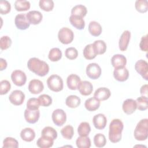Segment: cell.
<instances>
[{"instance_id": "6da1fadb", "label": "cell", "mask_w": 148, "mask_h": 148, "mask_svg": "<svg viewBox=\"0 0 148 148\" xmlns=\"http://www.w3.org/2000/svg\"><path fill=\"white\" fill-rule=\"evenodd\" d=\"M28 68L31 72L39 76H45L49 72V66L44 61L32 57L29 59L27 62Z\"/></svg>"}, {"instance_id": "7a4b0ae2", "label": "cell", "mask_w": 148, "mask_h": 148, "mask_svg": "<svg viewBox=\"0 0 148 148\" xmlns=\"http://www.w3.org/2000/svg\"><path fill=\"white\" fill-rule=\"evenodd\" d=\"M124 124L122 121L118 119H113L109 124V139L112 143H116L121 139Z\"/></svg>"}, {"instance_id": "3957f363", "label": "cell", "mask_w": 148, "mask_h": 148, "mask_svg": "<svg viewBox=\"0 0 148 148\" xmlns=\"http://www.w3.org/2000/svg\"><path fill=\"white\" fill-rule=\"evenodd\" d=\"M136 140L139 141L145 140L148 137V119L140 120L137 124L134 132Z\"/></svg>"}, {"instance_id": "277c9868", "label": "cell", "mask_w": 148, "mask_h": 148, "mask_svg": "<svg viewBox=\"0 0 148 148\" xmlns=\"http://www.w3.org/2000/svg\"><path fill=\"white\" fill-rule=\"evenodd\" d=\"M49 88L54 92H59L63 89L64 83L62 78L57 75L50 76L47 80Z\"/></svg>"}, {"instance_id": "5b68a950", "label": "cell", "mask_w": 148, "mask_h": 148, "mask_svg": "<svg viewBox=\"0 0 148 148\" xmlns=\"http://www.w3.org/2000/svg\"><path fill=\"white\" fill-rule=\"evenodd\" d=\"M58 38L59 41L62 44L68 45L73 41L74 34L71 29L67 27H63L58 31Z\"/></svg>"}, {"instance_id": "8992f818", "label": "cell", "mask_w": 148, "mask_h": 148, "mask_svg": "<svg viewBox=\"0 0 148 148\" xmlns=\"http://www.w3.org/2000/svg\"><path fill=\"white\" fill-rule=\"evenodd\" d=\"M101 68L97 63H90L86 67V74L91 79H98L101 75Z\"/></svg>"}, {"instance_id": "52a82bcc", "label": "cell", "mask_w": 148, "mask_h": 148, "mask_svg": "<svg viewBox=\"0 0 148 148\" xmlns=\"http://www.w3.org/2000/svg\"><path fill=\"white\" fill-rule=\"evenodd\" d=\"M52 120L57 126H62L66 120V114L61 109H57L53 111L51 115Z\"/></svg>"}, {"instance_id": "ba28073f", "label": "cell", "mask_w": 148, "mask_h": 148, "mask_svg": "<svg viewBox=\"0 0 148 148\" xmlns=\"http://www.w3.org/2000/svg\"><path fill=\"white\" fill-rule=\"evenodd\" d=\"M11 79L13 83L17 86H23L27 81L25 73L21 70H15L11 74Z\"/></svg>"}, {"instance_id": "9c48e42d", "label": "cell", "mask_w": 148, "mask_h": 148, "mask_svg": "<svg viewBox=\"0 0 148 148\" xmlns=\"http://www.w3.org/2000/svg\"><path fill=\"white\" fill-rule=\"evenodd\" d=\"M9 99L11 103L16 106H19L23 103L25 99V94L21 90H16L9 95Z\"/></svg>"}, {"instance_id": "30bf717a", "label": "cell", "mask_w": 148, "mask_h": 148, "mask_svg": "<svg viewBox=\"0 0 148 148\" xmlns=\"http://www.w3.org/2000/svg\"><path fill=\"white\" fill-rule=\"evenodd\" d=\"M136 71L146 80H148V63L143 60H139L135 64Z\"/></svg>"}, {"instance_id": "8fae6325", "label": "cell", "mask_w": 148, "mask_h": 148, "mask_svg": "<svg viewBox=\"0 0 148 148\" xmlns=\"http://www.w3.org/2000/svg\"><path fill=\"white\" fill-rule=\"evenodd\" d=\"M14 23L16 27L20 30H25L29 28L30 23L28 21L26 13H20L16 16Z\"/></svg>"}, {"instance_id": "7c38bea8", "label": "cell", "mask_w": 148, "mask_h": 148, "mask_svg": "<svg viewBox=\"0 0 148 148\" xmlns=\"http://www.w3.org/2000/svg\"><path fill=\"white\" fill-rule=\"evenodd\" d=\"M40 117V112L38 110H30L26 109L24 111V118L27 122L30 124L36 123Z\"/></svg>"}, {"instance_id": "4fadbf2b", "label": "cell", "mask_w": 148, "mask_h": 148, "mask_svg": "<svg viewBox=\"0 0 148 148\" xmlns=\"http://www.w3.org/2000/svg\"><path fill=\"white\" fill-rule=\"evenodd\" d=\"M28 88L31 94H38L43 90L44 86L40 80L38 79H32L29 82Z\"/></svg>"}, {"instance_id": "5bb4252c", "label": "cell", "mask_w": 148, "mask_h": 148, "mask_svg": "<svg viewBox=\"0 0 148 148\" xmlns=\"http://www.w3.org/2000/svg\"><path fill=\"white\" fill-rule=\"evenodd\" d=\"M77 89L82 95L87 96L92 93L93 90V86L91 83L88 81H80Z\"/></svg>"}, {"instance_id": "9a60e30c", "label": "cell", "mask_w": 148, "mask_h": 148, "mask_svg": "<svg viewBox=\"0 0 148 148\" xmlns=\"http://www.w3.org/2000/svg\"><path fill=\"white\" fill-rule=\"evenodd\" d=\"M26 17L30 24L36 25L39 24L43 18L42 14L38 10H31L26 13Z\"/></svg>"}, {"instance_id": "2e32d148", "label": "cell", "mask_w": 148, "mask_h": 148, "mask_svg": "<svg viewBox=\"0 0 148 148\" xmlns=\"http://www.w3.org/2000/svg\"><path fill=\"white\" fill-rule=\"evenodd\" d=\"M122 108L125 113L127 114H131L137 109L136 102L135 100L131 98L127 99L123 102Z\"/></svg>"}, {"instance_id": "e0dca14e", "label": "cell", "mask_w": 148, "mask_h": 148, "mask_svg": "<svg viewBox=\"0 0 148 148\" xmlns=\"http://www.w3.org/2000/svg\"><path fill=\"white\" fill-rule=\"evenodd\" d=\"M92 123L95 128L100 130H103L107 124V119L103 114L99 113L93 117Z\"/></svg>"}, {"instance_id": "ac0fdd59", "label": "cell", "mask_w": 148, "mask_h": 148, "mask_svg": "<svg viewBox=\"0 0 148 148\" xmlns=\"http://www.w3.org/2000/svg\"><path fill=\"white\" fill-rule=\"evenodd\" d=\"M113 76L119 82H125L129 77L128 70L125 67L115 68L113 71Z\"/></svg>"}, {"instance_id": "d6986e66", "label": "cell", "mask_w": 148, "mask_h": 148, "mask_svg": "<svg viewBox=\"0 0 148 148\" xmlns=\"http://www.w3.org/2000/svg\"><path fill=\"white\" fill-rule=\"evenodd\" d=\"M131 38V32L128 30L124 31L120 38L119 39V49L121 51H125L127 50L130 40Z\"/></svg>"}, {"instance_id": "ffe728a7", "label": "cell", "mask_w": 148, "mask_h": 148, "mask_svg": "<svg viewBox=\"0 0 148 148\" xmlns=\"http://www.w3.org/2000/svg\"><path fill=\"white\" fill-rule=\"evenodd\" d=\"M111 63L114 69L123 68L127 64V58L123 54H115L111 58Z\"/></svg>"}, {"instance_id": "44dd1931", "label": "cell", "mask_w": 148, "mask_h": 148, "mask_svg": "<svg viewBox=\"0 0 148 148\" xmlns=\"http://www.w3.org/2000/svg\"><path fill=\"white\" fill-rule=\"evenodd\" d=\"M110 95L111 92L109 88L106 87H99L95 90L94 94V97L99 101H102L108 99Z\"/></svg>"}, {"instance_id": "7402d4cb", "label": "cell", "mask_w": 148, "mask_h": 148, "mask_svg": "<svg viewBox=\"0 0 148 148\" xmlns=\"http://www.w3.org/2000/svg\"><path fill=\"white\" fill-rule=\"evenodd\" d=\"M80 81V78L78 75L75 74H71L66 79L67 86L70 90H75L77 88V86Z\"/></svg>"}, {"instance_id": "603a6c76", "label": "cell", "mask_w": 148, "mask_h": 148, "mask_svg": "<svg viewBox=\"0 0 148 148\" xmlns=\"http://www.w3.org/2000/svg\"><path fill=\"white\" fill-rule=\"evenodd\" d=\"M100 104V101L93 97L86 100L84 102V106L87 110L93 112L99 108Z\"/></svg>"}, {"instance_id": "cb8c5ba5", "label": "cell", "mask_w": 148, "mask_h": 148, "mask_svg": "<svg viewBox=\"0 0 148 148\" xmlns=\"http://www.w3.org/2000/svg\"><path fill=\"white\" fill-rule=\"evenodd\" d=\"M69 20L70 23L77 29L82 30L84 29L85 27V21L83 17L71 15Z\"/></svg>"}, {"instance_id": "d4e9b609", "label": "cell", "mask_w": 148, "mask_h": 148, "mask_svg": "<svg viewBox=\"0 0 148 148\" xmlns=\"http://www.w3.org/2000/svg\"><path fill=\"white\" fill-rule=\"evenodd\" d=\"M20 137L23 140L30 142L35 139V132L34 130L31 128H25L21 130L20 132Z\"/></svg>"}, {"instance_id": "484cf974", "label": "cell", "mask_w": 148, "mask_h": 148, "mask_svg": "<svg viewBox=\"0 0 148 148\" xmlns=\"http://www.w3.org/2000/svg\"><path fill=\"white\" fill-rule=\"evenodd\" d=\"M88 31L94 36H98L101 34L102 28L100 24L95 21H91L88 24Z\"/></svg>"}, {"instance_id": "4316f807", "label": "cell", "mask_w": 148, "mask_h": 148, "mask_svg": "<svg viewBox=\"0 0 148 148\" xmlns=\"http://www.w3.org/2000/svg\"><path fill=\"white\" fill-rule=\"evenodd\" d=\"M83 54L84 57L87 60H92L97 56L92 43L88 44L85 46L83 49Z\"/></svg>"}, {"instance_id": "83f0119b", "label": "cell", "mask_w": 148, "mask_h": 148, "mask_svg": "<svg viewBox=\"0 0 148 148\" xmlns=\"http://www.w3.org/2000/svg\"><path fill=\"white\" fill-rule=\"evenodd\" d=\"M81 103L80 98L75 95H69L65 100V104L67 106L71 108H76L80 105Z\"/></svg>"}, {"instance_id": "f1b7e54d", "label": "cell", "mask_w": 148, "mask_h": 148, "mask_svg": "<svg viewBox=\"0 0 148 148\" xmlns=\"http://www.w3.org/2000/svg\"><path fill=\"white\" fill-rule=\"evenodd\" d=\"M54 140L51 138L41 136V137L38 139L36 145L39 147L40 148H49L53 145Z\"/></svg>"}, {"instance_id": "f546056e", "label": "cell", "mask_w": 148, "mask_h": 148, "mask_svg": "<svg viewBox=\"0 0 148 148\" xmlns=\"http://www.w3.org/2000/svg\"><path fill=\"white\" fill-rule=\"evenodd\" d=\"M87 13V8L83 5H77L73 6L71 10V15L77 16L81 17L86 16Z\"/></svg>"}, {"instance_id": "4dcf8cb0", "label": "cell", "mask_w": 148, "mask_h": 148, "mask_svg": "<svg viewBox=\"0 0 148 148\" xmlns=\"http://www.w3.org/2000/svg\"><path fill=\"white\" fill-rule=\"evenodd\" d=\"M90 131L91 127L89 123L86 121L82 122L77 128V132L80 136H87Z\"/></svg>"}, {"instance_id": "1f68e13d", "label": "cell", "mask_w": 148, "mask_h": 148, "mask_svg": "<svg viewBox=\"0 0 148 148\" xmlns=\"http://www.w3.org/2000/svg\"><path fill=\"white\" fill-rule=\"evenodd\" d=\"M41 136H46L55 140L57 137V132L54 128L50 126H47L42 130Z\"/></svg>"}, {"instance_id": "d6a6232c", "label": "cell", "mask_w": 148, "mask_h": 148, "mask_svg": "<svg viewBox=\"0 0 148 148\" xmlns=\"http://www.w3.org/2000/svg\"><path fill=\"white\" fill-rule=\"evenodd\" d=\"M30 2L25 0H17L14 2V8L17 11H26L30 8Z\"/></svg>"}, {"instance_id": "836d02e7", "label": "cell", "mask_w": 148, "mask_h": 148, "mask_svg": "<svg viewBox=\"0 0 148 148\" xmlns=\"http://www.w3.org/2000/svg\"><path fill=\"white\" fill-rule=\"evenodd\" d=\"M92 45L97 55L103 54L106 50V44L102 40H95L92 43Z\"/></svg>"}, {"instance_id": "e575fe53", "label": "cell", "mask_w": 148, "mask_h": 148, "mask_svg": "<svg viewBox=\"0 0 148 148\" xmlns=\"http://www.w3.org/2000/svg\"><path fill=\"white\" fill-rule=\"evenodd\" d=\"M61 57L62 52L59 48L54 47L51 49L49 53L48 58L50 61L53 62L59 61L61 58Z\"/></svg>"}, {"instance_id": "d590c367", "label": "cell", "mask_w": 148, "mask_h": 148, "mask_svg": "<svg viewBox=\"0 0 148 148\" xmlns=\"http://www.w3.org/2000/svg\"><path fill=\"white\" fill-rule=\"evenodd\" d=\"M76 144L79 148H89L91 146V140L88 136H80L77 138Z\"/></svg>"}, {"instance_id": "8d00e7d4", "label": "cell", "mask_w": 148, "mask_h": 148, "mask_svg": "<svg viewBox=\"0 0 148 148\" xmlns=\"http://www.w3.org/2000/svg\"><path fill=\"white\" fill-rule=\"evenodd\" d=\"M62 136L66 139H71L74 134V130L72 125H67L63 127L61 130Z\"/></svg>"}, {"instance_id": "74e56055", "label": "cell", "mask_w": 148, "mask_h": 148, "mask_svg": "<svg viewBox=\"0 0 148 148\" xmlns=\"http://www.w3.org/2000/svg\"><path fill=\"white\" fill-rule=\"evenodd\" d=\"M136 10L139 13H145L148 9V2L147 0H137L135 3Z\"/></svg>"}, {"instance_id": "f35d334b", "label": "cell", "mask_w": 148, "mask_h": 148, "mask_svg": "<svg viewBox=\"0 0 148 148\" xmlns=\"http://www.w3.org/2000/svg\"><path fill=\"white\" fill-rule=\"evenodd\" d=\"M137 109L139 110H145L148 108V98L145 96H140L136 99Z\"/></svg>"}, {"instance_id": "ab89813d", "label": "cell", "mask_w": 148, "mask_h": 148, "mask_svg": "<svg viewBox=\"0 0 148 148\" xmlns=\"http://www.w3.org/2000/svg\"><path fill=\"white\" fill-rule=\"evenodd\" d=\"M94 143L97 147H102L106 143V139L105 136L101 133L96 134L94 137Z\"/></svg>"}, {"instance_id": "60d3db41", "label": "cell", "mask_w": 148, "mask_h": 148, "mask_svg": "<svg viewBox=\"0 0 148 148\" xmlns=\"http://www.w3.org/2000/svg\"><path fill=\"white\" fill-rule=\"evenodd\" d=\"M39 5L41 9L46 12L51 11L54 8V2L52 0H40Z\"/></svg>"}, {"instance_id": "b9f144b4", "label": "cell", "mask_w": 148, "mask_h": 148, "mask_svg": "<svg viewBox=\"0 0 148 148\" xmlns=\"http://www.w3.org/2000/svg\"><path fill=\"white\" fill-rule=\"evenodd\" d=\"M18 147V141L13 138L6 137L3 141V147H13L17 148Z\"/></svg>"}, {"instance_id": "7bdbcfd3", "label": "cell", "mask_w": 148, "mask_h": 148, "mask_svg": "<svg viewBox=\"0 0 148 148\" xmlns=\"http://www.w3.org/2000/svg\"><path fill=\"white\" fill-rule=\"evenodd\" d=\"M38 99L39 101L40 105L42 106L47 107L52 103V98L47 94H42L39 96Z\"/></svg>"}, {"instance_id": "ee69618b", "label": "cell", "mask_w": 148, "mask_h": 148, "mask_svg": "<svg viewBox=\"0 0 148 148\" xmlns=\"http://www.w3.org/2000/svg\"><path fill=\"white\" fill-rule=\"evenodd\" d=\"M40 105L38 99L36 98H31L27 102V108L30 110H38Z\"/></svg>"}, {"instance_id": "f6af8a7d", "label": "cell", "mask_w": 148, "mask_h": 148, "mask_svg": "<svg viewBox=\"0 0 148 148\" xmlns=\"http://www.w3.org/2000/svg\"><path fill=\"white\" fill-rule=\"evenodd\" d=\"M12 40L8 36H3L0 39V47L2 50H6L11 46Z\"/></svg>"}, {"instance_id": "bcb514c9", "label": "cell", "mask_w": 148, "mask_h": 148, "mask_svg": "<svg viewBox=\"0 0 148 148\" xmlns=\"http://www.w3.org/2000/svg\"><path fill=\"white\" fill-rule=\"evenodd\" d=\"M65 56L69 60H75L77 57L78 51L76 48L70 47L65 50Z\"/></svg>"}, {"instance_id": "7dc6e473", "label": "cell", "mask_w": 148, "mask_h": 148, "mask_svg": "<svg viewBox=\"0 0 148 148\" xmlns=\"http://www.w3.org/2000/svg\"><path fill=\"white\" fill-rule=\"evenodd\" d=\"M11 88V84L7 80H3L0 82V94H7Z\"/></svg>"}, {"instance_id": "c3c4849f", "label": "cell", "mask_w": 148, "mask_h": 148, "mask_svg": "<svg viewBox=\"0 0 148 148\" xmlns=\"http://www.w3.org/2000/svg\"><path fill=\"white\" fill-rule=\"evenodd\" d=\"M11 9L10 3L8 1H0V13L2 14H6L10 12Z\"/></svg>"}, {"instance_id": "681fc988", "label": "cell", "mask_w": 148, "mask_h": 148, "mask_svg": "<svg viewBox=\"0 0 148 148\" xmlns=\"http://www.w3.org/2000/svg\"><path fill=\"white\" fill-rule=\"evenodd\" d=\"M139 47L142 51H147L148 50V38L147 35H144L141 38Z\"/></svg>"}, {"instance_id": "f907efd6", "label": "cell", "mask_w": 148, "mask_h": 148, "mask_svg": "<svg viewBox=\"0 0 148 148\" xmlns=\"http://www.w3.org/2000/svg\"><path fill=\"white\" fill-rule=\"evenodd\" d=\"M147 84H144L143 85L140 89V92L142 96H145L147 97Z\"/></svg>"}, {"instance_id": "816d5d0a", "label": "cell", "mask_w": 148, "mask_h": 148, "mask_svg": "<svg viewBox=\"0 0 148 148\" xmlns=\"http://www.w3.org/2000/svg\"><path fill=\"white\" fill-rule=\"evenodd\" d=\"M7 65H8V64L6 61L3 58H0V70L3 71L7 67Z\"/></svg>"}]
</instances>
